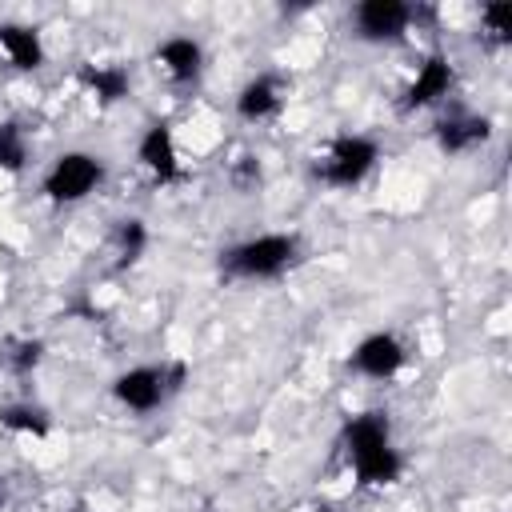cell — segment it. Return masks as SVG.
Returning <instances> with one entry per match:
<instances>
[{"label": "cell", "mask_w": 512, "mask_h": 512, "mask_svg": "<svg viewBox=\"0 0 512 512\" xmlns=\"http://www.w3.org/2000/svg\"><path fill=\"white\" fill-rule=\"evenodd\" d=\"M344 452L348 464L356 472L360 484L368 488H384L400 480V452L392 448V432H388V416L384 412H360L348 420L344 428Z\"/></svg>", "instance_id": "obj_1"}, {"label": "cell", "mask_w": 512, "mask_h": 512, "mask_svg": "<svg viewBox=\"0 0 512 512\" xmlns=\"http://www.w3.org/2000/svg\"><path fill=\"white\" fill-rule=\"evenodd\" d=\"M296 248H300L296 236H288V232H264V236H252V240L236 244L224 256V268L232 276H244V280H272L284 268H292Z\"/></svg>", "instance_id": "obj_2"}, {"label": "cell", "mask_w": 512, "mask_h": 512, "mask_svg": "<svg viewBox=\"0 0 512 512\" xmlns=\"http://www.w3.org/2000/svg\"><path fill=\"white\" fill-rule=\"evenodd\" d=\"M100 180H104L100 156H92V152H64L44 172V196L56 200V204H76L88 192H96Z\"/></svg>", "instance_id": "obj_3"}, {"label": "cell", "mask_w": 512, "mask_h": 512, "mask_svg": "<svg viewBox=\"0 0 512 512\" xmlns=\"http://www.w3.org/2000/svg\"><path fill=\"white\" fill-rule=\"evenodd\" d=\"M180 380H184V364H168V368L140 364V368L120 372L116 384H112V392H116V400H120L124 408H132V412H152V408H160V400H164L168 392L180 388Z\"/></svg>", "instance_id": "obj_4"}, {"label": "cell", "mask_w": 512, "mask_h": 512, "mask_svg": "<svg viewBox=\"0 0 512 512\" xmlns=\"http://www.w3.org/2000/svg\"><path fill=\"white\" fill-rule=\"evenodd\" d=\"M376 160H380V148L368 136H340V140H332V148L324 152L316 172L332 188H352L376 168Z\"/></svg>", "instance_id": "obj_5"}, {"label": "cell", "mask_w": 512, "mask_h": 512, "mask_svg": "<svg viewBox=\"0 0 512 512\" xmlns=\"http://www.w3.org/2000/svg\"><path fill=\"white\" fill-rule=\"evenodd\" d=\"M412 8L404 0H364L356 4L352 12V24H356V36L368 40V44H388V40H400L412 24Z\"/></svg>", "instance_id": "obj_6"}, {"label": "cell", "mask_w": 512, "mask_h": 512, "mask_svg": "<svg viewBox=\"0 0 512 512\" xmlns=\"http://www.w3.org/2000/svg\"><path fill=\"white\" fill-rule=\"evenodd\" d=\"M404 360H408V352H404V344H400L392 332H372V336H364V340L356 344V352H352V368H356L360 376H368V380H388V376H396V372L404 368Z\"/></svg>", "instance_id": "obj_7"}, {"label": "cell", "mask_w": 512, "mask_h": 512, "mask_svg": "<svg viewBox=\"0 0 512 512\" xmlns=\"http://www.w3.org/2000/svg\"><path fill=\"white\" fill-rule=\"evenodd\" d=\"M136 160L152 172L156 184H172L180 180V160H176V140L168 124H148L140 144H136Z\"/></svg>", "instance_id": "obj_8"}, {"label": "cell", "mask_w": 512, "mask_h": 512, "mask_svg": "<svg viewBox=\"0 0 512 512\" xmlns=\"http://www.w3.org/2000/svg\"><path fill=\"white\" fill-rule=\"evenodd\" d=\"M156 64L172 84H192L204 72V48L192 36H168L156 48Z\"/></svg>", "instance_id": "obj_9"}, {"label": "cell", "mask_w": 512, "mask_h": 512, "mask_svg": "<svg viewBox=\"0 0 512 512\" xmlns=\"http://www.w3.org/2000/svg\"><path fill=\"white\" fill-rule=\"evenodd\" d=\"M452 80H456V72H452V60H448V56H440V52H436V56H428V60L416 68L412 84H408L404 108H428V104H436L440 96H448Z\"/></svg>", "instance_id": "obj_10"}, {"label": "cell", "mask_w": 512, "mask_h": 512, "mask_svg": "<svg viewBox=\"0 0 512 512\" xmlns=\"http://www.w3.org/2000/svg\"><path fill=\"white\" fill-rule=\"evenodd\" d=\"M280 104H284V88H280L276 76H252V80L240 88V96H236V112H240V120H248V124H260V120L276 116Z\"/></svg>", "instance_id": "obj_11"}, {"label": "cell", "mask_w": 512, "mask_h": 512, "mask_svg": "<svg viewBox=\"0 0 512 512\" xmlns=\"http://www.w3.org/2000/svg\"><path fill=\"white\" fill-rule=\"evenodd\" d=\"M0 52L16 72H36L44 64V40L28 24H0Z\"/></svg>", "instance_id": "obj_12"}, {"label": "cell", "mask_w": 512, "mask_h": 512, "mask_svg": "<svg viewBox=\"0 0 512 512\" xmlns=\"http://www.w3.org/2000/svg\"><path fill=\"white\" fill-rule=\"evenodd\" d=\"M488 136H492V128L484 116H448L436 124V140L444 152H468V148L484 144Z\"/></svg>", "instance_id": "obj_13"}, {"label": "cell", "mask_w": 512, "mask_h": 512, "mask_svg": "<svg viewBox=\"0 0 512 512\" xmlns=\"http://www.w3.org/2000/svg\"><path fill=\"white\" fill-rule=\"evenodd\" d=\"M84 88L100 100V104H116L120 96H128V72L116 64H100V68H84L80 72Z\"/></svg>", "instance_id": "obj_14"}, {"label": "cell", "mask_w": 512, "mask_h": 512, "mask_svg": "<svg viewBox=\"0 0 512 512\" xmlns=\"http://www.w3.org/2000/svg\"><path fill=\"white\" fill-rule=\"evenodd\" d=\"M0 424L4 428H12V432H24V436H48V428H52V420H48V412L44 408H36V404H8V408H0Z\"/></svg>", "instance_id": "obj_15"}, {"label": "cell", "mask_w": 512, "mask_h": 512, "mask_svg": "<svg viewBox=\"0 0 512 512\" xmlns=\"http://www.w3.org/2000/svg\"><path fill=\"white\" fill-rule=\"evenodd\" d=\"M28 164V140H24V128L16 120H4L0 124V168L4 172H20Z\"/></svg>", "instance_id": "obj_16"}, {"label": "cell", "mask_w": 512, "mask_h": 512, "mask_svg": "<svg viewBox=\"0 0 512 512\" xmlns=\"http://www.w3.org/2000/svg\"><path fill=\"white\" fill-rule=\"evenodd\" d=\"M144 244H148V228H144V220H120L116 224V248H120V260L124 264H132L140 252H144Z\"/></svg>", "instance_id": "obj_17"}, {"label": "cell", "mask_w": 512, "mask_h": 512, "mask_svg": "<svg viewBox=\"0 0 512 512\" xmlns=\"http://www.w3.org/2000/svg\"><path fill=\"white\" fill-rule=\"evenodd\" d=\"M480 24H484L492 44H508V36H512V4H500V0L484 4L480 8Z\"/></svg>", "instance_id": "obj_18"}, {"label": "cell", "mask_w": 512, "mask_h": 512, "mask_svg": "<svg viewBox=\"0 0 512 512\" xmlns=\"http://www.w3.org/2000/svg\"><path fill=\"white\" fill-rule=\"evenodd\" d=\"M8 360H12L16 372H28V368L40 364V344H36V340H24V344H16V352H12Z\"/></svg>", "instance_id": "obj_19"}, {"label": "cell", "mask_w": 512, "mask_h": 512, "mask_svg": "<svg viewBox=\"0 0 512 512\" xmlns=\"http://www.w3.org/2000/svg\"><path fill=\"white\" fill-rule=\"evenodd\" d=\"M316 512H332V508H316Z\"/></svg>", "instance_id": "obj_20"}, {"label": "cell", "mask_w": 512, "mask_h": 512, "mask_svg": "<svg viewBox=\"0 0 512 512\" xmlns=\"http://www.w3.org/2000/svg\"><path fill=\"white\" fill-rule=\"evenodd\" d=\"M72 512H88V508H72Z\"/></svg>", "instance_id": "obj_21"}]
</instances>
